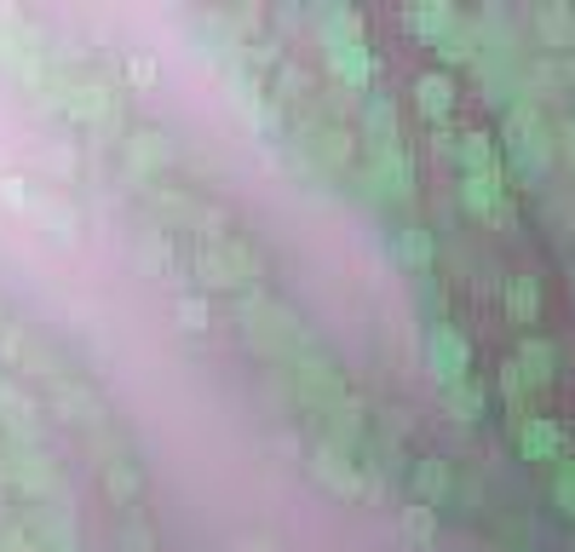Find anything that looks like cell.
Listing matches in <instances>:
<instances>
[{"label": "cell", "mask_w": 575, "mask_h": 552, "mask_svg": "<svg viewBox=\"0 0 575 552\" xmlns=\"http://www.w3.org/2000/svg\"><path fill=\"white\" fill-rule=\"evenodd\" d=\"M552 156L559 150H552V127L541 121V110L536 105H512L506 110V168H512V179L547 173Z\"/></svg>", "instance_id": "obj_1"}, {"label": "cell", "mask_w": 575, "mask_h": 552, "mask_svg": "<svg viewBox=\"0 0 575 552\" xmlns=\"http://www.w3.org/2000/svg\"><path fill=\"white\" fill-rule=\"evenodd\" d=\"M196 265H201V277H208L213 289H242V282H259L265 277V259L242 236H219Z\"/></svg>", "instance_id": "obj_2"}, {"label": "cell", "mask_w": 575, "mask_h": 552, "mask_svg": "<svg viewBox=\"0 0 575 552\" xmlns=\"http://www.w3.org/2000/svg\"><path fill=\"white\" fill-rule=\"evenodd\" d=\"M288 375H294V392L311 403V408H328V403H340L345 397V380H340V363L317 352V345H305V352L288 363Z\"/></svg>", "instance_id": "obj_3"}, {"label": "cell", "mask_w": 575, "mask_h": 552, "mask_svg": "<svg viewBox=\"0 0 575 552\" xmlns=\"http://www.w3.org/2000/svg\"><path fill=\"white\" fill-rule=\"evenodd\" d=\"M426 375L438 385H455V380L472 375V340L455 322H431L426 329Z\"/></svg>", "instance_id": "obj_4"}, {"label": "cell", "mask_w": 575, "mask_h": 552, "mask_svg": "<svg viewBox=\"0 0 575 552\" xmlns=\"http://www.w3.org/2000/svg\"><path fill=\"white\" fill-rule=\"evenodd\" d=\"M512 438H518V461H529V466L564 461V426L547 420V415H524L518 426H512Z\"/></svg>", "instance_id": "obj_5"}, {"label": "cell", "mask_w": 575, "mask_h": 552, "mask_svg": "<svg viewBox=\"0 0 575 552\" xmlns=\"http://www.w3.org/2000/svg\"><path fill=\"white\" fill-rule=\"evenodd\" d=\"M357 145L368 150V156H392V150H403V133H397V105L392 98H363V133H357Z\"/></svg>", "instance_id": "obj_6"}, {"label": "cell", "mask_w": 575, "mask_h": 552, "mask_svg": "<svg viewBox=\"0 0 575 552\" xmlns=\"http://www.w3.org/2000/svg\"><path fill=\"white\" fill-rule=\"evenodd\" d=\"M115 110H121V98H115V87L110 81H70L64 87V115H75V121H93V127H105V121H115Z\"/></svg>", "instance_id": "obj_7"}, {"label": "cell", "mask_w": 575, "mask_h": 552, "mask_svg": "<svg viewBox=\"0 0 575 552\" xmlns=\"http://www.w3.org/2000/svg\"><path fill=\"white\" fill-rule=\"evenodd\" d=\"M368 184L380 191V201H392V208H408L415 201V168H408V156L392 150V156H368Z\"/></svg>", "instance_id": "obj_8"}, {"label": "cell", "mask_w": 575, "mask_h": 552, "mask_svg": "<svg viewBox=\"0 0 575 552\" xmlns=\"http://www.w3.org/2000/svg\"><path fill=\"white\" fill-rule=\"evenodd\" d=\"M311 473H317V483L340 489V495H363V466H352V449L317 443L311 449Z\"/></svg>", "instance_id": "obj_9"}, {"label": "cell", "mask_w": 575, "mask_h": 552, "mask_svg": "<svg viewBox=\"0 0 575 552\" xmlns=\"http://www.w3.org/2000/svg\"><path fill=\"white\" fill-rule=\"evenodd\" d=\"M461 208L478 219H506V173H461Z\"/></svg>", "instance_id": "obj_10"}, {"label": "cell", "mask_w": 575, "mask_h": 552, "mask_svg": "<svg viewBox=\"0 0 575 552\" xmlns=\"http://www.w3.org/2000/svg\"><path fill=\"white\" fill-rule=\"evenodd\" d=\"M512 363L524 368V380L536 385V392H547V385L559 380V368H564L559 345H552V340H541V334H524V340H518V352H512Z\"/></svg>", "instance_id": "obj_11"}, {"label": "cell", "mask_w": 575, "mask_h": 552, "mask_svg": "<svg viewBox=\"0 0 575 552\" xmlns=\"http://www.w3.org/2000/svg\"><path fill=\"white\" fill-rule=\"evenodd\" d=\"M415 110L431 121V127H449V110H455V75L449 70L415 75Z\"/></svg>", "instance_id": "obj_12"}, {"label": "cell", "mask_w": 575, "mask_h": 552, "mask_svg": "<svg viewBox=\"0 0 575 552\" xmlns=\"http://www.w3.org/2000/svg\"><path fill=\"white\" fill-rule=\"evenodd\" d=\"M449 489H455V473H449L443 455H420L415 466H408V495H415L420 506H443Z\"/></svg>", "instance_id": "obj_13"}, {"label": "cell", "mask_w": 575, "mask_h": 552, "mask_svg": "<svg viewBox=\"0 0 575 552\" xmlns=\"http://www.w3.org/2000/svg\"><path fill=\"white\" fill-rule=\"evenodd\" d=\"M305 138H311V156L328 161V168H352V156H357V133L352 127H340V121H311L305 127Z\"/></svg>", "instance_id": "obj_14"}, {"label": "cell", "mask_w": 575, "mask_h": 552, "mask_svg": "<svg viewBox=\"0 0 575 552\" xmlns=\"http://www.w3.org/2000/svg\"><path fill=\"white\" fill-rule=\"evenodd\" d=\"M322 58H328V75L345 81V87H368V75H375V58H368L363 40H328Z\"/></svg>", "instance_id": "obj_15"}, {"label": "cell", "mask_w": 575, "mask_h": 552, "mask_svg": "<svg viewBox=\"0 0 575 552\" xmlns=\"http://www.w3.org/2000/svg\"><path fill=\"white\" fill-rule=\"evenodd\" d=\"M173 161V145H168V133H156V127H138L133 138H127V173L133 179H150V173H161Z\"/></svg>", "instance_id": "obj_16"}, {"label": "cell", "mask_w": 575, "mask_h": 552, "mask_svg": "<svg viewBox=\"0 0 575 552\" xmlns=\"http://www.w3.org/2000/svg\"><path fill=\"white\" fill-rule=\"evenodd\" d=\"M392 254L403 271H415V277H431V259H438V242H431L426 224H403V231L392 236Z\"/></svg>", "instance_id": "obj_17"}, {"label": "cell", "mask_w": 575, "mask_h": 552, "mask_svg": "<svg viewBox=\"0 0 575 552\" xmlns=\"http://www.w3.org/2000/svg\"><path fill=\"white\" fill-rule=\"evenodd\" d=\"M536 40L547 52H570L575 47V7H559V0L536 7Z\"/></svg>", "instance_id": "obj_18"}, {"label": "cell", "mask_w": 575, "mask_h": 552, "mask_svg": "<svg viewBox=\"0 0 575 552\" xmlns=\"http://www.w3.org/2000/svg\"><path fill=\"white\" fill-rule=\"evenodd\" d=\"M501 305H506V317L518 322V329H536L541 322V282L536 277H506Z\"/></svg>", "instance_id": "obj_19"}, {"label": "cell", "mask_w": 575, "mask_h": 552, "mask_svg": "<svg viewBox=\"0 0 575 552\" xmlns=\"http://www.w3.org/2000/svg\"><path fill=\"white\" fill-rule=\"evenodd\" d=\"M403 24L415 29L420 40H431V47H438V40L461 24V7H449V0H426V7H408V12H403Z\"/></svg>", "instance_id": "obj_20"}, {"label": "cell", "mask_w": 575, "mask_h": 552, "mask_svg": "<svg viewBox=\"0 0 575 552\" xmlns=\"http://www.w3.org/2000/svg\"><path fill=\"white\" fill-rule=\"evenodd\" d=\"M317 415L328 420V438H322V443H334V449L363 443V403H357V397H340V403L317 408Z\"/></svg>", "instance_id": "obj_21"}, {"label": "cell", "mask_w": 575, "mask_h": 552, "mask_svg": "<svg viewBox=\"0 0 575 552\" xmlns=\"http://www.w3.org/2000/svg\"><path fill=\"white\" fill-rule=\"evenodd\" d=\"M455 161H461V173H501L496 138H489L484 127H466V133L455 138Z\"/></svg>", "instance_id": "obj_22"}, {"label": "cell", "mask_w": 575, "mask_h": 552, "mask_svg": "<svg viewBox=\"0 0 575 552\" xmlns=\"http://www.w3.org/2000/svg\"><path fill=\"white\" fill-rule=\"evenodd\" d=\"M12 483L24 489V495H58V473L47 466V455H35V449H24V455L12 461Z\"/></svg>", "instance_id": "obj_23"}, {"label": "cell", "mask_w": 575, "mask_h": 552, "mask_svg": "<svg viewBox=\"0 0 575 552\" xmlns=\"http://www.w3.org/2000/svg\"><path fill=\"white\" fill-rule=\"evenodd\" d=\"M29 219L47 224V231H58V236H75V231H81V213L70 208L64 196H40V191H35V196H29Z\"/></svg>", "instance_id": "obj_24"}, {"label": "cell", "mask_w": 575, "mask_h": 552, "mask_svg": "<svg viewBox=\"0 0 575 552\" xmlns=\"http://www.w3.org/2000/svg\"><path fill=\"white\" fill-rule=\"evenodd\" d=\"M443 403H449V415H455V420H484V385L478 380H455V385H443Z\"/></svg>", "instance_id": "obj_25"}, {"label": "cell", "mask_w": 575, "mask_h": 552, "mask_svg": "<svg viewBox=\"0 0 575 552\" xmlns=\"http://www.w3.org/2000/svg\"><path fill=\"white\" fill-rule=\"evenodd\" d=\"M138 489H144V478H138V466H133V461H105V495H110V501L133 506V501H138Z\"/></svg>", "instance_id": "obj_26"}, {"label": "cell", "mask_w": 575, "mask_h": 552, "mask_svg": "<svg viewBox=\"0 0 575 552\" xmlns=\"http://www.w3.org/2000/svg\"><path fill=\"white\" fill-rule=\"evenodd\" d=\"M317 29L328 40H363V17H357V7H322L317 12Z\"/></svg>", "instance_id": "obj_27"}, {"label": "cell", "mask_w": 575, "mask_h": 552, "mask_svg": "<svg viewBox=\"0 0 575 552\" xmlns=\"http://www.w3.org/2000/svg\"><path fill=\"white\" fill-rule=\"evenodd\" d=\"M403 536L415 541V547H431V541H438V506L408 501V506H403Z\"/></svg>", "instance_id": "obj_28"}, {"label": "cell", "mask_w": 575, "mask_h": 552, "mask_svg": "<svg viewBox=\"0 0 575 552\" xmlns=\"http://www.w3.org/2000/svg\"><path fill=\"white\" fill-rule=\"evenodd\" d=\"M501 397H506L512 408H518V420H524V403H529V397H536V385H529V380H524V368H518V363H512V357L501 363Z\"/></svg>", "instance_id": "obj_29"}, {"label": "cell", "mask_w": 575, "mask_h": 552, "mask_svg": "<svg viewBox=\"0 0 575 552\" xmlns=\"http://www.w3.org/2000/svg\"><path fill=\"white\" fill-rule=\"evenodd\" d=\"M552 506L575 524V461H559L552 466Z\"/></svg>", "instance_id": "obj_30"}, {"label": "cell", "mask_w": 575, "mask_h": 552, "mask_svg": "<svg viewBox=\"0 0 575 552\" xmlns=\"http://www.w3.org/2000/svg\"><path fill=\"white\" fill-rule=\"evenodd\" d=\"M121 552H156V536H150V524H144L138 513L121 524Z\"/></svg>", "instance_id": "obj_31"}, {"label": "cell", "mask_w": 575, "mask_h": 552, "mask_svg": "<svg viewBox=\"0 0 575 552\" xmlns=\"http://www.w3.org/2000/svg\"><path fill=\"white\" fill-rule=\"evenodd\" d=\"M29 196H35V191H29V179H17V173H12V179H0V201H7V208H24V213H29Z\"/></svg>", "instance_id": "obj_32"}, {"label": "cell", "mask_w": 575, "mask_h": 552, "mask_svg": "<svg viewBox=\"0 0 575 552\" xmlns=\"http://www.w3.org/2000/svg\"><path fill=\"white\" fill-rule=\"evenodd\" d=\"M179 322H184V329H191V334H196V329H208V305L184 294V299H179Z\"/></svg>", "instance_id": "obj_33"}, {"label": "cell", "mask_w": 575, "mask_h": 552, "mask_svg": "<svg viewBox=\"0 0 575 552\" xmlns=\"http://www.w3.org/2000/svg\"><path fill=\"white\" fill-rule=\"evenodd\" d=\"M420 305L431 311V322H443V289H438V277H420Z\"/></svg>", "instance_id": "obj_34"}, {"label": "cell", "mask_w": 575, "mask_h": 552, "mask_svg": "<svg viewBox=\"0 0 575 552\" xmlns=\"http://www.w3.org/2000/svg\"><path fill=\"white\" fill-rule=\"evenodd\" d=\"M552 150H564V161H570V168H575V115L564 121V127H559V133H552Z\"/></svg>", "instance_id": "obj_35"}, {"label": "cell", "mask_w": 575, "mask_h": 552, "mask_svg": "<svg viewBox=\"0 0 575 552\" xmlns=\"http://www.w3.org/2000/svg\"><path fill=\"white\" fill-rule=\"evenodd\" d=\"M138 265H168V242H161V236L138 242Z\"/></svg>", "instance_id": "obj_36"}, {"label": "cell", "mask_w": 575, "mask_h": 552, "mask_svg": "<svg viewBox=\"0 0 575 552\" xmlns=\"http://www.w3.org/2000/svg\"><path fill=\"white\" fill-rule=\"evenodd\" d=\"M127 75H133V87H156V64H150V58H133Z\"/></svg>", "instance_id": "obj_37"}, {"label": "cell", "mask_w": 575, "mask_h": 552, "mask_svg": "<svg viewBox=\"0 0 575 552\" xmlns=\"http://www.w3.org/2000/svg\"><path fill=\"white\" fill-rule=\"evenodd\" d=\"M431 150H438V156H455V133L438 127V133H431Z\"/></svg>", "instance_id": "obj_38"}]
</instances>
